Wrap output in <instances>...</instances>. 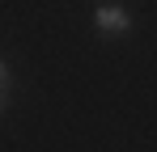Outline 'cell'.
Segmentation results:
<instances>
[{
	"instance_id": "obj_1",
	"label": "cell",
	"mask_w": 157,
	"mask_h": 152,
	"mask_svg": "<svg viewBox=\"0 0 157 152\" xmlns=\"http://www.w3.org/2000/svg\"><path fill=\"white\" fill-rule=\"evenodd\" d=\"M94 21H98L102 34H128L132 30V17L123 13V9H115V4H102V9L94 13Z\"/></svg>"
},
{
	"instance_id": "obj_2",
	"label": "cell",
	"mask_w": 157,
	"mask_h": 152,
	"mask_svg": "<svg viewBox=\"0 0 157 152\" xmlns=\"http://www.w3.org/2000/svg\"><path fill=\"white\" fill-rule=\"evenodd\" d=\"M4 80H9V63L0 59V89H4Z\"/></svg>"
},
{
	"instance_id": "obj_3",
	"label": "cell",
	"mask_w": 157,
	"mask_h": 152,
	"mask_svg": "<svg viewBox=\"0 0 157 152\" xmlns=\"http://www.w3.org/2000/svg\"><path fill=\"white\" fill-rule=\"evenodd\" d=\"M0 106H4V93H0Z\"/></svg>"
}]
</instances>
